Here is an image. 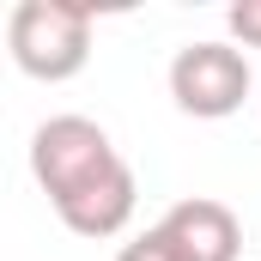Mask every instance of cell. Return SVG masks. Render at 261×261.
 I'll return each instance as SVG.
<instances>
[{"label":"cell","instance_id":"cell-6","mask_svg":"<svg viewBox=\"0 0 261 261\" xmlns=\"http://www.w3.org/2000/svg\"><path fill=\"white\" fill-rule=\"evenodd\" d=\"M225 24H231V37H237L243 49H261V0H237V6L225 12Z\"/></svg>","mask_w":261,"mask_h":261},{"label":"cell","instance_id":"cell-2","mask_svg":"<svg viewBox=\"0 0 261 261\" xmlns=\"http://www.w3.org/2000/svg\"><path fill=\"white\" fill-rule=\"evenodd\" d=\"M6 49L24 79L67 85L91 61V6L79 0H18L6 18Z\"/></svg>","mask_w":261,"mask_h":261},{"label":"cell","instance_id":"cell-4","mask_svg":"<svg viewBox=\"0 0 261 261\" xmlns=\"http://www.w3.org/2000/svg\"><path fill=\"white\" fill-rule=\"evenodd\" d=\"M170 237H176V249L189 261H237V249H243V225H237V213L225 206V200H176L164 219H158Z\"/></svg>","mask_w":261,"mask_h":261},{"label":"cell","instance_id":"cell-1","mask_svg":"<svg viewBox=\"0 0 261 261\" xmlns=\"http://www.w3.org/2000/svg\"><path fill=\"white\" fill-rule=\"evenodd\" d=\"M31 176L49 195L55 219L73 237H91V243L128 231L134 200H140L128 158L116 152V140L91 116H49L31 134Z\"/></svg>","mask_w":261,"mask_h":261},{"label":"cell","instance_id":"cell-5","mask_svg":"<svg viewBox=\"0 0 261 261\" xmlns=\"http://www.w3.org/2000/svg\"><path fill=\"white\" fill-rule=\"evenodd\" d=\"M116 261H189L182 249H176V237L164 231V225H152L146 237H134V243H122V255Z\"/></svg>","mask_w":261,"mask_h":261},{"label":"cell","instance_id":"cell-3","mask_svg":"<svg viewBox=\"0 0 261 261\" xmlns=\"http://www.w3.org/2000/svg\"><path fill=\"white\" fill-rule=\"evenodd\" d=\"M249 91H255L249 61H243V49H231V43H189V49H176V61H170V97H176V110L195 116V122H225V116H237Z\"/></svg>","mask_w":261,"mask_h":261}]
</instances>
